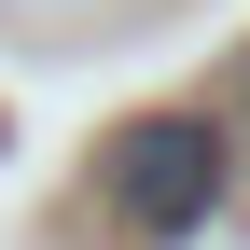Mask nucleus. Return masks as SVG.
Masks as SVG:
<instances>
[{"instance_id":"f257e3e1","label":"nucleus","mask_w":250,"mask_h":250,"mask_svg":"<svg viewBox=\"0 0 250 250\" xmlns=\"http://www.w3.org/2000/svg\"><path fill=\"white\" fill-rule=\"evenodd\" d=\"M223 181H236V153H223V125H208V111H139V125H111V153H98L111 223L153 236V250L195 236L208 208H223Z\"/></svg>"}]
</instances>
